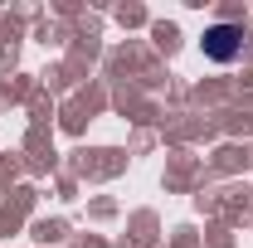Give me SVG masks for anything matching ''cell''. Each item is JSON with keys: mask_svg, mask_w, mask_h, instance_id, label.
<instances>
[{"mask_svg": "<svg viewBox=\"0 0 253 248\" xmlns=\"http://www.w3.org/2000/svg\"><path fill=\"white\" fill-rule=\"evenodd\" d=\"M239 39H244V30L214 25V30L205 34V54H210V59H234V54H239Z\"/></svg>", "mask_w": 253, "mask_h": 248, "instance_id": "6da1fadb", "label": "cell"}]
</instances>
